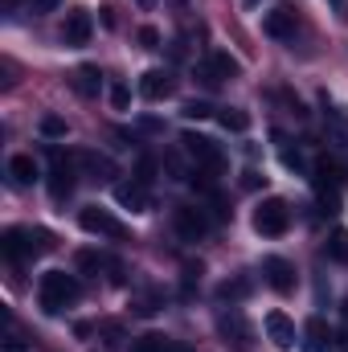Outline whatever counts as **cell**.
Segmentation results:
<instances>
[{
    "label": "cell",
    "instance_id": "cell-1",
    "mask_svg": "<svg viewBox=\"0 0 348 352\" xmlns=\"http://www.w3.org/2000/svg\"><path fill=\"white\" fill-rule=\"evenodd\" d=\"M0 250H4V258H12V263L37 258V254H45V250H54V234L33 230V226H12V230H4V238H0Z\"/></svg>",
    "mask_w": 348,
    "mask_h": 352
},
{
    "label": "cell",
    "instance_id": "cell-2",
    "mask_svg": "<svg viewBox=\"0 0 348 352\" xmlns=\"http://www.w3.org/2000/svg\"><path fill=\"white\" fill-rule=\"evenodd\" d=\"M78 299V278L66 274V270H45L41 274V287H37V303L45 316H58L62 307H70Z\"/></svg>",
    "mask_w": 348,
    "mask_h": 352
},
{
    "label": "cell",
    "instance_id": "cell-3",
    "mask_svg": "<svg viewBox=\"0 0 348 352\" xmlns=\"http://www.w3.org/2000/svg\"><path fill=\"white\" fill-rule=\"evenodd\" d=\"M287 226H291V209H287L283 197H266L254 209V230H259L262 238H283Z\"/></svg>",
    "mask_w": 348,
    "mask_h": 352
},
{
    "label": "cell",
    "instance_id": "cell-4",
    "mask_svg": "<svg viewBox=\"0 0 348 352\" xmlns=\"http://www.w3.org/2000/svg\"><path fill=\"white\" fill-rule=\"evenodd\" d=\"M197 74H201V82H205V87H217L221 78H238V74H242V66H238L230 54L213 50V54H209V58L197 66Z\"/></svg>",
    "mask_w": 348,
    "mask_h": 352
},
{
    "label": "cell",
    "instance_id": "cell-5",
    "mask_svg": "<svg viewBox=\"0 0 348 352\" xmlns=\"http://www.w3.org/2000/svg\"><path fill=\"white\" fill-rule=\"evenodd\" d=\"M78 221H83V230H87V234H98V238H115V242H119V238H127V230H123L107 209H98V205L83 209V213H78Z\"/></svg>",
    "mask_w": 348,
    "mask_h": 352
},
{
    "label": "cell",
    "instance_id": "cell-6",
    "mask_svg": "<svg viewBox=\"0 0 348 352\" xmlns=\"http://www.w3.org/2000/svg\"><path fill=\"white\" fill-rule=\"evenodd\" d=\"M173 226H176V234H180L184 242H201V238L209 234V217H205L197 205H180L176 217H173Z\"/></svg>",
    "mask_w": 348,
    "mask_h": 352
},
{
    "label": "cell",
    "instance_id": "cell-7",
    "mask_svg": "<svg viewBox=\"0 0 348 352\" xmlns=\"http://www.w3.org/2000/svg\"><path fill=\"white\" fill-rule=\"evenodd\" d=\"M180 144H184V152L197 160V168H221V152H217V144L213 140H205V135H180Z\"/></svg>",
    "mask_w": 348,
    "mask_h": 352
},
{
    "label": "cell",
    "instance_id": "cell-8",
    "mask_svg": "<svg viewBox=\"0 0 348 352\" xmlns=\"http://www.w3.org/2000/svg\"><path fill=\"white\" fill-rule=\"evenodd\" d=\"M50 192L54 201H66L74 192V164L62 160V152H54V173H50Z\"/></svg>",
    "mask_w": 348,
    "mask_h": 352
},
{
    "label": "cell",
    "instance_id": "cell-9",
    "mask_svg": "<svg viewBox=\"0 0 348 352\" xmlns=\"http://www.w3.org/2000/svg\"><path fill=\"white\" fill-rule=\"evenodd\" d=\"M262 270H266V283H270L279 295H291V291H295V266L287 263V258H266Z\"/></svg>",
    "mask_w": 348,
    "mask_h": 352
},
{
    "label": "cell",
    "instance_id": "cell-10",
    "mask_svg": "<svg viewBox=\"0 0 348 352\" xmlns=\"http://www.w3.org/2000/svg\"><path fill=\"white\" fill-rule=\"evenodd\" d=\"M262 33L274 37V41H291V37H295V16H291L287 8H274V12L262 16Z\"/></svg>",
    "mask_w": 348,
    "mask_h": 352
},
{
    "label": "cell",
    "instance_id": "cell-11",
    "mask_svg": "<svg viewBox=\"0 0 348 352\" xmlns=\"http://www.w3.org/2000/svg\"><path fill=\"white\" fill-rule=\"evenodd\" d=\"M345 188V168L336 160H316V192H340Z\"/></svg>",
    "mask_w": 348,
    "mask_h": 352
},
{
    "label": "cell",
    "instance_id": "cell-12",
    "mask_svg": "<svg viewBox=\"0 0 348 352\" xmlns=\"http://www.w3.org/2000/svg\"><path fill=\"white\" fill-rule=\"evenodd\" d=\"M173 90H176V82H173V74H168V70H148V74H144V82H140V94H144V98H152V102L168 98Z\"/></svg>",
    "mask_w": 348,
    "mask_h": 352
},
{
    "label": "cell",
    "instance_id": "cell-13",
    "mask_svg": "<svg viewBox=\"0 0 348 352\" xmlns=\"http://www.w3.org/2000/svg\"><path fill=\"white\" fill-rule=\"evenodd\" d=\"M90 33H94L90 12H70V16H66V29H62V41H66V45H87Z\"/></svg>",
    "mask_w": 348,
    "mask_h": 352
},
{
    "label": "cell",
    "instance_id": "cell-14",
    "mask_svg": "<svg viewBox=\"0 0 348 352\" xmlns=\"http://www.w3.org/2000/svg\"><path fill=\"white\" fill-rule=\"evenodd\" d=\"M115 201H119L123 209H131V213H144V209H148V188H144L140 180L115 184Z\"/></svg>",
    "mask_w": 348,
    "mask_h": 352
},
{
    "label": "cell",
    "instance_id": "cell-15",
    "mask_svg": "<svg viewBox=\"0 0 348 352\" xmlns=\"http://www.w3.org/2000/svg\"><path fill=\"white\" fill-rule=\"evenodd\" d=\"M266 332H270L274 349H295V324H291L283 311H270V316H266Z\"/></svg>",
    "mask_w": 348,
    "mask_h": 352
},
{
    "label": "cell",
    "instance_id": "cell-16",
    "mask_svg": "<svg viewBox=\"0 0 348 352\" xmlns=\"http://www.w3.org/2000/svg\"><path fill=\"white\" fill-rule=\"evenodd\" d=\"M303 336H307V349H312V352H328V349H332V328H328L320 316H312V320H307Z\"/></svg>",
    "mask_w": 348,
    "mask_h": 352
},
{
    "label": "cell",
    "instance_id": "cell-17",
    "mask_svg": "<svg viewBox=\"0 0 348 352\" xmlns=\"http://www.w3.org/2000/svg\"><path fill=\"white\" fill-rule=\"evenodd\" d=\"M8 176H12V184H33L37 180V160L25 156V152L8 156Z\"/></svg>",
    "mask_w": 348,
    "mask_h": 352
},
{
    "label": "cell",
    "instance_id": "cell-18",
    "mask_svg": "<svg viewBox=\"0 0 348 352\" xmlns=\"http://www.w3.org/2000/svg\"><path fill=\"white\" fill-rule=\"evenodd\" d=\"M74 90H78L83 98H94V94L102 90V74H98V66H78V70H74Z\"/></svg>",
    "mask_w": 348,
    "mask_h": 352
},
{
    "label": "cell",
    "instance_id": "cell-19",
    "mask_svg": "<svg viewBox=\"0 0 348 352\" xmlns=\"http://www.w3.org/2000/svg\"><path fill=\"white\" fill-rule=\"evenodd\" d=\"M217 295H221L226 303H242V299L250 295V278H242V274H238V278H226V283L217 287Z\"/></svg>",
    "mask_w": 348,
    "mask_h": 352
},
{
    "label": "cell",
    "instance_id": "cell-20",
    "mask_svg": "<svg viewBox=\"0 0 348 352\" xmlns=\"http://www.w3.org/2000/svg\"><path fill=\"white\" fill-rule=\"evenodd\" d=\"M78 164H83V168H87L90 176H115V164H111V160H107V156H98V152H83V156H78Z\"/></svg>",
    "mask_w": 348,
    "mask_h": 352
},
{
    "label": "cell",
    "instance_id": "cell-21",
    "mask_svg": "<svg viewBox=\"0 0 348 352\" xmlns=\"http://www.w3.org/2000/svg\"><path fill=\"white\" fill-rule=\"evenodd\" d=\"M217 119H221L226 131H246V127H250V115H246V111H234V107H226Z\"/></svg>",
    "mask_w": 348,
    "mask_h": 352
},
{
    "label": "cell",
    "instance_id": "cell-22",
    "mask_svg": "<svg viewBox=\"0 0 348 352\" xmlns=\"http://www.w3.org/2000/svg\"><path fill=\"white\" fill-rule=\"evenodd\" d=\"M131 352H173V349H168L164 336H140V340L131 344Z\"/></svg>",
    "mask_w": 348,
    "mask_h": 352
},
{
    "label": "cell",
    "instance_id": "cell-23",
    "mask_svg": "<svg viewBox=\"0 0 348 352\" xmlns=\"http://www.w3.org/2000/svg\"><path fill=\"white\" fill-rule=\"evenodd\" d=\"M41 135H45V140H62V135H66V119L45 115V119H41Z\"/></svg>",
    "mask_w": 348,
    "mask_h": 352
},
{
    "label": "cell",
    "instance_id": "cell-24",
    "mask_svg": "<svg viewBox=\"0 0 348 352\" xmlns=\"http://www.w3.org/2000/svg\"><path fill=\"white\" fill-rule=\"evenodd\" d=\"M328 254H332V258H348V230H336V234L328 238Z\"/></svg>",
    "mask_w": 348,
    "mask_h": 352
},
{
    "label": "cell",
    "instance_id": "cell-25",
    "mask_svg": "<svg viewBox=\"0 0 348 352\" xmlns=\"http://www.w3.org/2000/svg\"><path fill=\"white\" fill-rule=\"evenodd\" d=\"M74 263H78V270H98V266H102V254H94V250H78Z\"/></svg>",
    "mask_w": 348,
    "mask_h": 352
},
{
    "label": "cell",
    "instance_id": "cell-26",
    "mask_svg": "<svg viewBox=\"0 0 348 352\" xmlns=\"http://www.w3.org/2000/svg\"><path fill=\"white\" fill-rule=\"evenodd\" d=\"M180 115H184V119H205V115H213V107L193 98V102H184V111H180Z\"/></svg>",
    "mask_w": 348,
    "mask_h": 352
},
{
    "label": "cell",
    "instance_id": "cell-27",
    "mask_svg": "<svg viewBox=\"0 0 348 352\" xmlns=\"http://www.w3.org/2000/svg\"><path fill=\"white\" fill-rule=\"evenodd\" d=\"M140 45H144V50H160V33H156L152 25H144V29H140Z\"/></svg>",
    "mask_w": 348,
    "mask_h": 352
},
{
    "label": "cell",
    "instance_id": "cell-28",
    "mask_svg": "<svg viewBox=\"0 0 348 352\" xmlns=\"http://www.w3.org/2000/svg\"><path fill=\"white\" fill-rule=\"evenodd\" d=\"M279 156H283V164H287V168H295V173H299V168H303V156H299V152H291V148H287V144H283V148H279Z\"/></svg>",
    "mask_w": 348,
    "mask_h": 352
},
{
    "label": "cell",
    "instance_id": "cell-29",
    "mask_svg": "<svg viewBox=\"0 0 348 352\" xmlns=\"http://www.w3.org/2000/svg\"><path fill=\"white\" fill-rule=\"evenodd\" d=\"M111 102H115V111H127V102H131L127 87H111Z\"/></svg>",
    "mask_w": 348,
    "mask_h": 352
},
{
    "label": "cell",
    "instance_id": "cell-30",
    "mask_svg": "<svg viewBox=\"0 0 348 352\" xmlns=\"http://www.w3.org/2000/svg\"><path fill=\"white\" fill-rule=\"evenodd\" d=\"M328 4H332V16L336 21H348V0H328Z\"/></svg>",
    "mask_w": 348,
    "mask_h": 352
},
{
    "label": "cell",
    "instance_id": "cell-31",
    "mask_svg": "<svg viewBox=\"0 0 348 352\" xmlns=\"http://www.w3.org/2000/svg\"><path fill=\"white\" fill-rule=\"evenodd\" d=\"M62 0H33V12H54Z\"/></svg>",
    "mask_w": 348,
    "mask_h": 352
},
{
    "label": "cell",
    "instance_id": "cell-32",
    "mask_svg": "<svg viewBox=\"0 0 348 352\" xmlns=\"http://www.w3.org/2000/svg\"><path fill=\"white\" fill-rule=\"evenodd\" d=\"M4 352H25V344H21V340H8V344H4Z\"/></svg>",
    "mask_w": 348,
    "mask_h": 352
},
{
    "label": "cell",
    "instance_id": "cell-33",
    "mask_svg": "<svg viewBox=\"0 0 348 352\" xmlns=\"http://www.w3.org/2000/svg\"><path fill=\"white\" fill-rule=\"evenodd\" d=\"M135 4H140V8H152V4H156V0H135Z\"/></svg>",
    "mask_w": 348,
    "mask_h": 352
}]
</instances>
